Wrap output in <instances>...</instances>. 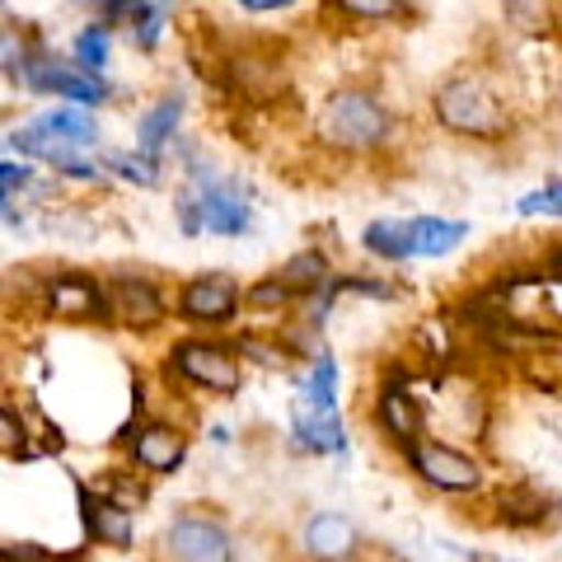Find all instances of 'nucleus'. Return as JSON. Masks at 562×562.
<instances>
[{
    "label": "nucleus",
    "mask_w": 562,
    "mask_h": 562,
    "mask_svg": "<svg viewBox=\"0 0 562 562\" xmlns=\"http://www.w3.org/2000/svg\"><path fill=\"white\" fill-rule=\"evenodd\" d=\"M314 132H319L328 150L366 155L394 136V113L366 90H338V94H328V103L319 109Z\"/></svg>",
    "instance_id": "nucleus-1"
},
{
    "label": "nucleus",
    "mask_w": 562,
    "mask_h": 562,
    "mask_svg": "<svg viewBox=\"0 0 562 562\" xmlns=\"http://www.w3.org/2000/svg\"><path fill=\"white\" fill-rule=\"evenodd\" d=\"M436 122L454 136L492 140V136L506 132V109L479 76H454L436 90Z\"/></svg>",
    "instance_id": "nucleus-2"
},
{
    "label": "nucleus",
    "mask_w": 562,
    "mask_h": 562,
    "mask_svg": "<svg viewBox=\"0 0 562 562\" xmlns=\"http://www.w3.org/2000/svg\"><path fill=\"white\" fill-rule=\"evenodd\" d=\"M188 188L198 192V202H202V235H244L249 231L254 211H249V202H244L239 183H225L206 165H192Z\"/></svg>",
    "instance_id": "nucleus-3"
},
{
    "label": "nucleus",
    "mask_w": 562,
    "mask_h": 562,
    "mask_svg": "<svg viewBox=\"0 0 562 562\" xmlns=\"http://www.w3.org/2000/svg\"><path fill=\"white\" fill-rule=\"evenodd\" d=\"M173 371L183 380H192L198 390L221 394V398L239 394V384H244L239 357L231 347H216V342H179L173 347Z\"/></svg>",
    "instance_id": "nucleus-4"
},
{
    "label": "nucleus",
    "mask_w": 562,
    "mask_h": 562,
    "mask_svg": "<svg viewBox=\"0 0 562 562\" xmlns=\"http://www.w3.org/2000/svg\"><path fill=\"white\" fill-rule=\"evenodd\" d=\"M403 450H408V464L417 469L422 483H431L441 492H473V487H483V469L464 450L441 446V441H413Z\"/></svg>",
    "instance_id": "nucleus-5"
},
{
    "label": "nucleus",
    "mask_w": 562,
    "mask_h": 562,
    "mask_svg": "<svg viewBox=\"0 0 562 562\" xmlns=\"http://www.w3.org/2000/svg\"><path fill=\"white\" fill-rule=\"evenodd\" d=\"M165 553L173 562H235V539L206 516H179L165 530Z\"/></svg>",
    "instance_id": "nucleus-6"
},
{
    "label": "nucleus",
    "mask_w": 562,
    "mask_h": 562,
    "mask_svg": "<svg viewBox=\"0 0 562 562\" xmlns=\"http://www.w3.org/2000/svg\"><path fill=\"white\" fill-rule=\"evenodd\" d=\"M239 310V286L235 277L225 272H206V277H192L188 286L179 291V314L188 324H231Z\"/></svg>",
    "instance_id": "nucleus-7"
},
{
    "label": "nucleus",
    "mask_w": 562,
    "mask_h": 562,
    "mask_svg": "<svg viewBox=\"0 0 562 562\" xmlns=\"http://www.w3.org/2000/svg\"><path fill=\"white\" fill-rule=\"evenodd\" d=\"M103 301H109V319L127 328H155L165 319V295L146 277H113L103 286Z\"/></svg>",
    "instance_id": "nucleus-8"
},
{
    "label": "nucleus",
    "mask_w": 562,
    "mask_h": 562,
    "mask_svg": "<svg viewBox=\"0 0 562 562\" xmlns=\"http://www.w3.org/2000/svg\"><path fill=\"white\" fill-rule=\"evenodd\" d=\"M47 310L57 314V319H70V324H85V319H99V314H109V301H103V286L94 277H52L47 286Z\"/></svg>",
    "instance_id": "nucleus-9"
},
{
    "label": "nucleus",
    "mask_w": 562,
    "mask_h": 562,
    "mask_svg": "<svg viewBox=\"0 0 562 562\" xmlns=\"http://www.w3.org/2000/svg\"><path fill=\"white\" fill-rule=\"evenodd\" d=\"M305 553L314 562H347L351 553L361 549V535H357V525H351L347 516H333V512H319V516H310L305 520Z\"/></svg>",
    "instance_id": "nucleus-10"
},
{
    "label": "nucleus",
    "mask_w": 562,
    "mask_h": 562,
    "mask_svg": "<svg viewBox=\"0 0 562 562\" xmlns=\"http://www.w3.org/2000/svg\"><path fill=\"white\" fill-rule=\"evenodd\" d=\"M183 454H188V436L179 427H165V422L140 427L136 441H132V460L146 473H173L183 464Z\"/></svg>",
    "instance_id": "nucleus-11"
},
{
    "label": "nucleus",
    "mask_w": 562,
    "mask_h": 562,
    "mask_svg": "<svg viewBox=\"0 0 562 562\" xmlns=\"http://www.w3.org/2000/svg\"><path fill=\"white\" fill-rule=\"evenodd\" d=\"M80 506H85V530H90L94 543H109V549H132L136 539V520L127 506H117L109 497H90L80 487Z\"/></svg>",
    "instance_id": "nucleus-12"
},
{
    "label": "nucleus",
    "mask_w": 562,
    "mask_h": 562,
    "mask_svg": "<svg viewBox=\"0 0 562 562\" xmlns=\"http://www.w3.org/2000/svg\"><path fill=\"white\" fill-rule=\"evenodd\" d=\"M464 235H469L464 221H441V216H413L408 221L413 258H446L454 244H464Z\"/></svg>",
    "instance_id": "nucleus-13"
},
{
    "label": "nucleus",
    "mask_w": 562,
    "mask_h": 562,
    "mask_svg": "<svg viewBox=\"0 0 562 562\" xmlns=\"http://www.w3.org/2000/svg\"><path fill=\"white\" fill-rule=\"evenodd\" d=\"M179 117H183V99L179 94H165L160 103H150V109L140 113V122H136V150L160 155L173 140V132H179Z\"/></svg>",
    "instance_id": "nucleus-14"
},
{
    "label": "nucleus",
    "mask_w": 562,
    "mask_h": 562,
    "mask_svg": "<svg viewBox=\"0 0 562 562\" xmlns=\"http://www.w3.org/2000/svg\"><path fill=\"white\" fill-rule=\"evenodd\" d=\"M295 431H301V446L310 450H342L347 446V431H342V417L338 408H310L301 398L295 403Z\"/></svg>",
    "instance_id": "nucleus-15"
},
{
    "label": "nucleus",
    "mask_w": 562,
    "mask_h": 562,
    "mask_svg": "<svg viewBox=\"0 0 562 562\" xmlns=\"http://www.w3.org/2000/svg\"><path fill=\"white\" fill-rule=\"evenodd\" d=\"M375 417H380V427L390 431V436H398L403 446H413L417 436H422V408L413 403V394H408V390H398V384H390V390L380 394Z\"/></svg>",
    "instance_id": "nucleus-16"
},
{
    "label": "nucleus",
    "mask_w": 562,
    "mask_h": 562,
    "mask_svg": "<svg viewBox=\"0 0 562 562\" xmlns=\"http://www.w3.org/2000/svg\"><path fill=\"white\" fill-rule=\"evenodd\" d=\"M38 122H43V127L57 136V140H66V146H76V150H90L94 140H99V122H94L90 109H80V103H66V109H47V113H38Z\"/></svg>",
    "instance_id": "nucleus-17"
},
{
    "label": "nucleus",
    "mask_w": 562,
    "mask_h": 562,
    "mask_svg": "<svg viewBox=\"0 0 562 562\" xmlns=\"http://www.w3.org/2000/svg\"><path fill=\"white\" fill-rule=\"evenodd\" d=\"M361 244H366V249H371L375 258H390V262H408V258H413L408 221H375V225H366Z\"/></svg>",
    "instance_id": "nucleus-18"
},
{
    "label": "nucleus",
    "mask_w": 562,
    "mask_h": 562,
    "mask_svg": "<svg viewBox=\"0 0 562 562\" xmlns=\"http://www.w3.org/2000/svg\"><path fill=\"white\" fill-rule=\"evenodd\" d=\"M109 47H113V29L109 24H85L76 33V43H70V57H76L80 70L103 76V66H109Z\"/></svg>",
    "instance_id": "nucleus-19"
},
{
    "label": "nucleus",
    "mask_w": 562,
    "mask_h": 562,
    "mask_svg": "<svg viewBox=\"0 0 562 562\" xmlns=\"http://www.w3.org/2000/svg\"><path fill=\"white\" fill-rule=\"evenodd\" d=\"M103 169H113L122 183H136V188L160 183V155H146V150H117L103 160Z\"/></svg>",
    "instance_id": "nucleus-20"
},
{
    "label": "nucleus",
    "mask_w": 562,
    "mask_h": 562,
    "mask_svg": "<svg viewBox=\"0 0 562 562\" xmlns=\"http://www.w3.org/2000/svg\"><path fill=\"white\" fill-rule=\"evenodd\" d=\"M277 277L291 286V295H301V291H319L324 281H328V258H324L319 249H305V254H295V258H291Z\"/></svg>",
    "instance_id": "nucleus-21"
},
{
    "label": "nucleus",
    "mask_w": 562,
    "mask_h": 562,
    "mask_svg": "<svg viewBox=\"0 0 562 562\" xmlns=\"http://www.w3.org/2000/svg\"><path fill=\"white\" fill-rule=\"evenodd\" d=\"M543 492H535V487H512V492H502V520L506 525H539L543 520Z\"/></svg>",
    "instance_id": "nucleus-22"
},
{
    "label": "nucleus",
    "mask_w": 562,
    "mask_h": 562,
    "mask_svg": "<svg viewBox=\"0 0 562 562\" xmlns=\"http://www.w3.org/2000/svg\"><path fill=\"white\" fill-rule=\"evenodd\" d=\"M305 403L310 408H338V366H333L328 351H319L310 371V384H305Z\"/></svg>",
    "instance_id": "nucleus-23"
},
{
    "label": "nucleus",
    "mask_w": 562,
    "mask_h": 562,
    "mask_svg": "<svg viewBox=\"0 0 562 562\" xmlns=\"http://www.w3.org/2000/svg\"><path fill=\"white\" fill-rule=\"evenodd\" d=\"M324 286L333 295H371V301H398V286L394 281H380V277H328Z\"/></svg>",
    "instance_id": "nucleus-24"
},
{
    "label": "nucleus",
    "mask_w": 562,
    "mask_h": 562,
    "mask_svg": "<svg viewBox=\"0 0 562 562\" xmlns=\"http://www.w3.org/2000/svg\"><path fill=\"white\" fill-rule=\"evenodd\" d=\"M165 24H169V0H150L146 14H140V20L127 29V38H132L140 52H155V43H160Z\"/></svg>",
    "instance_id": "nucleus-25"
},
{
    "label": "nucleus",
    "mask_w": 562,
    "mask_h": 562,
    "mask_svg": "<svg viewBox=\"0 0 562 562\" xmlns=\"http://www.w3.org/2000/svg\"><path fill=\"white\" fill-rule=\"evenodd\" d=\"M150 0H94V14H99V24H109V29H132L140 14H146Z\"/></svg>",
    "instance_id": "nucleus-26"
},
{
    "label": "nucleus",
    "mask_w": 562,
    "mask_h": 562,
    "mask_svg": "<svg viewBox=\"0 0 562 562\" xmlns=\"http://www.w3.org/2000/svg\"><path fill=\"white\" fill-rule=\"evenodd\" d=\"M33 183V169L24 160H0V216H10V202Z\"/></svg>",
    "instance_id": "nucleus-27"
},
{
    "label": "nucleus",
    "mask_w": 562,
    "mask_h": 562,
    "mask_svg": "<svg viewBox=\"0 0 562 562\" xmlns=\"http://www.w3.org/2000/svg\"><path fill=\"white\" fill-rule=\"evenodd\" d=\"M342 14H351V20H371V24H380V20H398L403 14V0H333Z\"/></svg>",
    "instance_id": "nucleus-28"
},
{
    "label": "nucleus",
    "mask_w": 562,
    "mask_h": 562,
    "mask_svg": "<svg viewBox=\"0 0 562 562\" xmlns=\"http://www.w3.org/2000/svg\"><path fill=\"white\" fill-rule=\"evenodd\" d=\"M244 301H249L254 310H281V305L291 301V286L281 277H268V281H258V286L244 295Z\"/></svg>",
    "instance_id": "nucleus-29"
},
{
    "label": "nucleus",
    "mask_w": 562,
    "mask_h": 562,
    "mask_svg": "<svg viewBox=\"0 0 562 562\" xmlns=\"http://www.w3.org/2000/svg\"><path fill=\"white\" fill-rule=\"evenodd\" d=\"M520 216H539V211H549V216H562V183H549V188H539L530 192V198H520Z\"/></svg>",
    "instance_id": "nucleus-30"
},
{
    "label": "nucleus",
    "mask_w": 562,
    "mask_h": 562,
    "mask_svg": "<svg viewBox=\"0 0 562 562\" xmlns=\"http://www.w3.org/2000/svg\"><path fill=\"white\" fill-rule=\"evenodd\" d=\"M179 225H183V235H202V202H198V192L192 188H183L179 192Z\"/></svg>",
    "instance_id": "nucleus-31"
},
{
    "label": "nucleus",
    "mask_w": 562,
    "mask_h": 562,
    "mask_svg": "<svg viewBox=\"0 0 562 562\" xmlns=\"http://www.w3.org/2000/svg\"><path fill=\"white\" fill-rule=\"evenodd\" d=\"M24 450V422H14L0 408V454H20Z\"/></svg>",
    "instance_id": "nucleus-32"
},
{
    "label": "nucleus",
    "mask_w": 562,
    "mask_h": 562,
    "mask_svg": "<svg viewBox=\"0 0 562 562\" xmlns=\"http://www.w3.org/2000/svg\"><path fill=\"white\" fill-rule=\"evenodd\" d=\"M0 562H47V553L38 549V543H20V549L0 543Z\"/></svg>",
    "instance_id": "nucleus-33"
},
{
    "label": "nucleus",
    "mask_w": 562,
    "mask_h": 562,
    "mask_svg": "<svg viewBox=\"0 0 562 562\" xmlns=\"http://www.w3.org/2000/svg\"><path fill=\"white\" fill-rule=\"evenodd\" d=\"M239 351H254V357H258V361H268V366H281V361H286V351H277V347L258 342V338H244Z\"/></svg>",
    "instance_id": "nucleus-34"
},
{
    "label": "nucleus",
    "mask_w": 562,
    "mask_h": 562,
    "mask_svg": "<svg viewBox=\"0 0 562 562\" xmlns=\"http://www.w3.org/2000/svg\"><path fill=\"white\" fill-rule=\"evenodd\" d=\"M244 10H254V14H268V10H286L291 0H239Z\"/></svg>",
    "instance_id": "nucleus-35"
},
{
    "label": "nucleus",
    "mask_w": 562,
    "mask_h": 562,
    "mask_svg": "<svg viewBox=\"0 0 562 562\" xmlns=\"http://www.w3.org/2000/svg\"><path fill=\"white\" fill-rule=\"evenodd\" d=\"M549 272H553V281H562V249L553 254V262H549Z\"/></svg>",
    "instance_id": "nucleus-36"
}]
</instances>
